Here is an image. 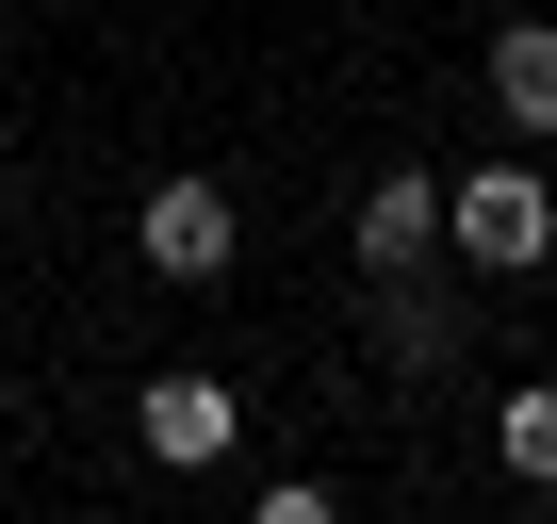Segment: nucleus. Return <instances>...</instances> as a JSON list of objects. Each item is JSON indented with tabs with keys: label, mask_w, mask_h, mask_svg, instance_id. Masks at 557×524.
<instances>
[{
	"label": "nucleus",
	"mask_w": 557,
	"mask_h": 524,
	"mask_svg": "<svg viewBox=\"0 0 557 524\" xmlns=\"http://www.w3.org/2000/svg\"><path fill=\"white\" fill-rule=\"evenodd\" d=\"M492 459H508L524 491H557V377H524V394L492 410Z\"/></svg>",
	"instance_id": "nucleus-6"
},
{
	"label": "nucleus",
	"mask_w": 557,
	"mask_h": 524,
	"mask_svg": "<svg viewBox=\"0 0 557 524\" xmlns=\"http://www.w3.org/2000/svg\"><path fill=\"white\" fill-rule=\"evenodd\" d=\"M492 115H508L524 148H557V17H508V34H492Z\"/></svg>",
	"instance_id": "nucleus-5"
},
{
	"label": "nucleus",
	"mask_w": 557,
	"mask_h": 524,
	"mask_svg": "<svg viewBox=\"0 0 557 524\" xmlns=\"http://www.w3.org/2000/svg\"><path fill=\"white\" fill-rule=\"evenodd\" d=\"M246 524H345V508H329V475H278V491H262Z\"/></svg>",
	"instance_id": "nucleus-8"
},
{
	"label": "nucleus",
	"mask_w": 557,
	"mask_h": 524,
	"mask_svg": "<svg viewBox=\"0 0 557 524\" xmlns=\"http://www.w3.org/2000/svg\"><path fill=\"white\" fill-rule=\"evenodd\" d=\"M443 229H459V262H492V279H524V262L557 246V197H541V164H475V180L443 197Z\"/></svg>",
	"instance_id": "nucleus-1"
},
{
	"label": "nucleus",
	"mask_w": 557,
	"mask_h": 524,
	"mask_svg": "<svg viewBox=\"0 0 557 524\" xmlns=\"http://www.w3.org/2000/svg\"><path fill=\"white\" fill-rule=\"evenodd\" d=\"M132 426H148V459H164V475H197V459H230L246 394H230V377H197V361H164V377L132 394Z\"/></svg>",
	"instance_id": "nucleus-4"
},
{
	"label": "nucleus",
	"mask_w": 557,
	"mask_h": 524,
	"mask_svg": "<svg viewBox=\"0 0 557 524\" xmlns=\"http://www.w3.org/2000/svg\"><path fill=\"white\" fill-rule=\"evenodd\" d=\"M377 345H394V361H443L459 328H443V296H410V279H377Z\"/></svg>",
	"instance_id": "nucleus-7"
},
{
	"label": "nucleus",
	"mask_w": 557,
	"mask_h": 524,
	"mask_svg": "<svg viewBox=\"0 0 557 524\" xmlns=\"http://www.w3.org/2000/svg\"><path fill=\"white\" fill-rule=\"evenodd\" d=\"M345 246H361V279H426V246H443V180H426V164H377L361 213H345Z\"/></svg>",
	"instance_id": "nucleus-3"
},
{
	"label": "nucleus",
	"mask_w": 557,
	"mask_h": 524,
	"mask_svg": "<svg viewBox=\"0 0 557 524\" xmlns=\"http://www.w3.org/2000/svg\"><path fill=\"white\" fill-rule=\"evenodd\" d=\"M132 246H148V279H230V246H246V213H230V180H148V213H132Z\"/></svg>",
	"instance_id": "nucleus-2"
}]
</instances>
